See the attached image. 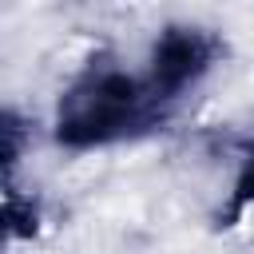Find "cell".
<instances>
[{
    "mask_svg": "<svg viewBox=\"0 0 254 254\" xmlns=\"http://www.w3.org/2000/svg\"><path fill=\"white\" fill-rule=\"evenodd\" d=\"M222 60V40L198 24H167L143 67H127L115 56H91L60 91L56 143L71 151L131 143L163 123L202 87Z\"/></svg>",
    "mask_w": 254,
    "mask_h": 254,
    "instance_id": "obj_1",
    "label": "cell"
},
{
    "mask_svg": "<svg viewBox=\"0 0 254 254\" xmlns=\"http://www.w3.org/2000/svg\"><path fill=\"white\" fill-rule=\"evenodd\" d=\"M250 202H254V147L242 155V167H238V179H234V194H230L226 218H238Z\"/></svg>",
    "mask_w": 254,
    "mask_h": 254,
    "instance_id": "obj_2",
    "label": "cell"
}]
</instances>
